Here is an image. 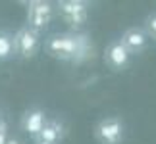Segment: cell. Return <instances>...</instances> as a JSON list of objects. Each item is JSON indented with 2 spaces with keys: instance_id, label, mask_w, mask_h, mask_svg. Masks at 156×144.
Listing matches in <instances>:
<instances>
[{
  "instance_id": "obj_1",
  "label": "cell",
  "mask_w": 156,
  "mask_h": 144,
  "mask_svg": "<svg viewBox=\"0 0 156 144\" xmlns=\"http://www.w3.org/2000/svg\"><path fill=\"white\" fill-rule=\"evenodd\" d=\"M97 133L104 144H119V140L123 139V125L118 117H108L100 121Z\"/></svg>"
},
{
  "instance_id": "obj_2",
  "label": "cell",
  "mask_w": 156,
  "mask_h": 144,
  "mask_svg": "<svg viewBox=\"0 0 156 144\" xmlns=\"http://www.w3.org/2000/svg\"><path fill=\"white\" fill-rule=\"evenodd\" d=\"M14 43H16V50L21 54L23 58H31L35 50H37L39 46V37H37V31H33V29H21L20 33L14 37Z\"/></svg>"
},
{
  "instance_id": "obj_3",
  "label": "cell",
  "mask_w": 156,
  "mask_h": 144,
  "mask_svg": "<svg viewBox=\"0 0 156 144\" xmlns=\"http://www.w3.org/2000/svg\"><path fill=\"white\" fill-rule=\"evenodd\" d=\"M50 50L56 52L58 56L62 54V56H73V54L77 52V48H79V40L73 39V37H56L50 40Z\"/></svg>"
},
{
  "instance_id": "obj_4",
  "label": "cell",
  "mask_w": 156,
  "mask_h": 144,
  "mask_svg": "<svg viewBox=\"0 0 156 144\" xmlns=\"http://www.w3.org/2000/svg\"><path fill=\"white\" fill-rule=\"evenodd\" d=\"M106 56H108V62H110L112 67L122 69V67H125V65H127L131 52H129V50H127V48H125L122 43H114L110 48H108Z\"/></svg>"
},
{
  "instance_id": "obj_5",
  "label": "cell",
  "mask_w": 156,
  "mask_h": 144,
  "mask_svg": "<svg viewBox=\"0 0 156 144\" xmlns=\"http://www.w3.org/2000/svg\"><path fill=\"white\" fill-rule=\"evenodd\" d=\"M50 14H52V6L48 2L35 4V8L31 10V25H33V31H35V29H41L43 25H46V23H48Z\"/></svg>"
},
{
  "instance_id": "obj_6",
  "label": "cell",
  "mask_w": 156,
  "mask_h": 144,
  "mask_svg": "<svg viewBox=\"0 0 156 144\" xmlns=\"http://www.w3.org/2000/svg\"><path fill=\"white\" fill-rule=\"evenodd\" d=\"M122 44L127 48L129 52L131 50H141V48L147 44V37H145L143 31H139V29H129V31L123 35Z\"/></svg>"
},
{
  "instance_id": "obj_7",
  "label": "cell",
  "mask_w": 156,
  "mask_h": 144,
  "mask_svg": "<svg viewBox=\"0 0 156 144\" xmlns=\"http://www.w3.org/2000/svg\"><path fill=\"white\" fill-rule=\"evenodd\" d=\"M44 127V113L41 110H35L27 115L25 119V131L27 133H33V135H39Z\"/></svg>"
},
{
  "instance_id": "obj_8",
  "label": "cell",
  "mask_w": 156,
  "mask_h": 144,
  "mask_svg": "<svg viewBox=\"0 0 156 144\" xmlns=\"http://www.w3.org/2000/svg\"><path fill=\"white\" fill-rule=\"evenodd\" d=\"M16 54L14 37L8 33H0V60H10Z\"/></svg>"
},
{
  "instance_id": "obj_9",
  "label": "cell",
  "mask_w": 156,
  "mask_h": 144,
  "mask_svg": "<svg viewBox=\"0 0 156 144\" xmlns=\"http://www.w3.org/2000/svg\"><path fill=\"white\" fill-rule=\"evenodd\" d=\"M60 10H62L64 15L69 19V17H73V15L85 14V12H87V4L79 2V0H69V2H62V4H60Z\"/></svg>"
},
{
  "instance_id": "obj_10",
  "label": "cell",
  "mask_w": 156,
  "mask_h": 144,
  "mask_svg": "<svg viewBox=\"0 0 156 144\" xmlns=\"http://www.w3.org/2000/svg\"><path fill=\"white\" fill-rule=\"evenodd\" d=\"M41 140L43 142H48V144H54L58 140V131L54 127H43V131H41Z\"/></svg>"
},
{
  "instance_id": "obj_11",
  "label": "cell",
  "mask_w": 156,
  "mask_h": 144,
  "mask_svg": "<svg viewBox=\"0 0 156 144\" xmlns=\"http://www.w3.org/2000/svg\"><path fill=\"white\" fill-rule=\"evenodd\" d=\"M148 25H151V29H152V31H154V35H156V17H152Z\"/></svg>"
},
{
  "instance_id": "obj_12",
  "label": "cell",
  "mask_w": 156,
  "mask_h": 144,
  "mask_svg": "<svg viewBox=\"0 0 156 144\" xmlns=\"http://www.w3.org/2000/svg\"><path fill=\"white\" fill-rule=\"evenodd\" d=\"M0 144H6V139H4V133H0Z\"/></svg>"
},
{
  "instance_id": "obj_13",
  "label": "cell",
  "mask_w": 156,
  "mask_h": 144,
  "mask_svg": "<svg viewBox=\"0 0 156 144\" xmlns=\"http://www.w3.org/2000/svg\"><path fill=\"white\" fill-rule=\"evenodd\" d=\"M6 144H20L17 140H6Z\"/></svg>"
},
{
  "instance_id": "obj_14",
  "label": "cell",
  "mask_w": 156,
  "mask_h": 144,
  "mask_svg": "<svg viewBox=\"0 0 156 144\" xmlns=\"http://www.w3.org/2000/svg\"><path fill=\"white\" fill-rule=\"evenodd\" d=\"M39 144H48V142H43V140H39Z\"/></svg>"
}]
</instances>
